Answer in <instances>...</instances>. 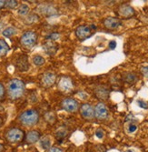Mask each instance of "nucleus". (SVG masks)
<instances>
[{
  "label": "nucleus",
  "mask_w": 148,
  "mask_h": 152,
  "mask_svg": "<svg viewBox=\"0 0 148 152\" xmlns=\"http://www.w3.org/2000/svg\"><path fill=\"white\" fill-rule=\"evenodd\" d=\"M25 82L18 78L11 79L7 87V93L8 98L12 100H17L22 98V96L25 94Z\"/></svg>",
  "instance_id": "nucleus-1"
},
{
  "label": "nucleus",
  "mask_w": 148,
  "mask_h": 152,
  "mask_svg": "<svg viewBox=\"0 0 148 152\" xmlns=\"http://www.w3.org/2000/svg\"><path fill=\"white\" fill-rule=\"evenodd\" d=\"M18 119L23 126L33 127L39 121V114L36 109H28L21 113Z\"/></svg>",
  "instance_id": "nucleus-2"
},
{
  "label": "nucleus",
  "mask_w": 148,
  "mask_h": 152,
  "mask_svg": "<svg viewBox=\"0 0 148 152\" xmlns=\"http://www.w3.org/2000/svg\"><path fill=\"white\" fill-rule=\"evenodd\" d=\"M37 42V34L35 31H26L20 37V44L26 49L33 48Z\"/></svg>",
  "instance_id": "nucleus-3"
},
{
  "label": "nucleus",
  "mask_w": 148,
  "mask_h": 152,
  "mask_svg": "<svg viewBox=\"0 0 148 152\" xmlns=\"http://www.w3.org/2000/svg\"><path fill=\"white\" fill-rule=\"evenodd\" d=\"M25 132L18 128H12L6 133V139L10 143H18L23 140Z\"/></svg>",
  "instance_id": "nucleus-4"
},
{
  "label": "nucleus",
  "mask_w": 148,
  "mask_h": 152,
  "mask_svg": "<svg viewBox=\"0 0 148 152\" xmlns=\"http://www.w3.org/2000/svg\"><path fill=\"white\" fill-rule=\"evenodd\" d=\"M96 28L95 26H79L75 29V35L80 40H85L93 35V30Z\"/></svg>",
  "instance_id": "nucleus-5"
},
{
  "label": "nucleus",
  "mask_w": 148,
  "mask_h": 152,
  "mask_svg": "<svg viewBox=\"0 0 148 152\" xmlns=\"http://www.w3.org/2000/svg\"><path fill=\"white\" fill-rule=\"evenodd\" d=\"M62 107L67 112L74 113V112H76L79 109V103L75 99L68 98L62 101Z\"/></svg>",
  "instance_id": "nucleus-6"
},
{
  "label": "nucleus",
  "mask_w": 148,
  "mask_h": 152,
  "mask_svg": "<svg viewBox=\"0 0 148 152\" xmlns=\"http://www.w3.org/2000/svg\"><path fill=\"white\" fill-rule=\"evenodd\" d=\"M16 68L20 72H26L29 69V62L28 57L26 55H20L16 60Z\"/></svg>",
  "instance_id": "nucleus-7"
},
{
  "label": "nucleus",
  "mask_w": 148,
  "mask_h": 152,
  "mask_svg": "<svg viewBox=\"0 0 148 152\" xmlns=\"http://www.w3.org/2000/svg\"><path fill=\"white\" fill-rule=\"evenodd\" d=\"M108 117V109L103 102H99L95 107V118L99 120L105 119Z\"/></svg>",
  "instance_id": "nucleus-8"
},
{
  "label": "nucleus",
  "mask_w": 148,
  "mask_h": 152,
  "mask_svg": "<svg viewBox=\"0 0 148 152\" xmlns=\"http://www.w3.org/2000/svg\"><path fill=\"white\" fill-rule=\"evenodd\" d=\"M80 113L81 116L87 120H91L95 118V108H94L90 104H83L80 107Z\"/></svg>",
  "instance_id": "nucleus-9"
},
{
  "label": "nucleus",
  "mask_w": 148,
  "mask_h": 152,
  "mask_svg": "<svg viewBox=\"0 0 148 152\" xmlns=\"http://www.w3.org/2000/svg\"><path fill=\"white\" fill-rule=\"evenodd\" d=\"M57 76L52 72H46L41 77V84L44 88H51L56 83Z\"/></svg>",
  "instance_id": "nucleus-10"
},
{
  "label": "nucleus",
  "mask_w": 148,
  "mask_h": 152,
  "mask_svg": "<svg viewBox=\"0 0 148 152\" xmlns=\"http://www.w3.org/2000/svg\"><path fill=\"white\" fill-rule=\"evenodd\" d=\"M74 84L73 81L68 77H63L58 82V88L63 92H69L73 89Z\"/></svg>",
  "instance_id": "nucleus-11"
},
{
  "label": "nucleus",
  "mask_w": 148,
  "mask_h": 152,
  "mask_svg": "<svg viewBox=\"0 0 148 152\" xmlns=\"http://www.w3.org/2000/svg\"><path fill=\"white\" fill-rule=\"evenodd\" d=\"M118 14H119V16L123 17L125 18H129L133 17L134 14H136V12H134V9L131 6L122 5L118 8Z\"/></svg>",
  "instance_id": "nucleus-12"
},
{
  "label": "nucleus",
  "mask_w": 148,
  "mask_h": 152,
  "mask_svg": "<svg viewBox=\"0 0 148 152\" xmlns=\"http://www.w3.org/2000/svg\"><path fill=\"white\" fill-rule=\"evenodd\" d=\"M104 26L106 27L107 29H110V30H114L116 29L117 27H119L121 26V21L116 18H106L104 20Z\"/></svg>",
  "instance_id": "nucleus-13"
},
{
  "label": "nucleus",
  "mask_w": 148,
  "mask_h": 152,
  "mask_svg": "<svg viewBox=\"0 0 148 152\" xmlns=\"http://www.w3.org/2000/svg\"><path fill=\"white\" fill-rule=\"evenodd\" d=\"M43 48L47 55H49V56H54V55H56L57 52L58 45L56 42H54V41L47 40L43 45Z\"/></svg>",
  "instance_id": "nucleus-14"
},
{
  "label": "nucleus",
  "mask_w": 148,
  "mask_h": 152,
  "mask_svg": "<svg viewBox=\"0 0 148 152\" xmlns=\"http://www.w3.org/2000/svg\"><path fill=\"white\" fill-rule=\"evenodd\" d=\"M40 140V133L37 130H31L25 136V140L29 144H35Z\"/></svg>",
  "instance_id": "nucleus-15"
},
{
  "label": "nucleus",
  "mask_w": 148,
  "mask_h": 152,
  "mask_svg": "<svg viewBox=\"0 0 148 152\" xmlns=\"http://www.w3.org/2000/svg\"><path fill=\"white\" fill-rule=\"evenodd\" d=\"M108 95H109L108 89L104 87H99L98 88L96 89V96H97V99L104 100L108 98Z\"/></svg>",
  "instance_id": "nucleus-16"
},
{
  "label": "nucleus",
  "mask_w": 148,
  "mask_h": 152,
  "mask_svg": "<svg viewBox=\"0 0 148 152\" xmlns=\"http://www.w3.org/2000/svg\"><path fill=\"white\" fill-rule=\"evenodd\" d=\"M9 46L5 39H0V58L5 57L9 51Z\"/></svg>",
  "instance_id": "nucleus-17"
},
{
  "label": "nucleus",
  "mask_w": 148,
  "mask_h": 152,
  "mask_svg": "<svg viewBox=\"0 0 148 152\" xmlns=\"http://www.w3.org/2000/svg\"><path fill=\"white\" fill-rule=\"evenodd\" d=\"M29 11H30V8H29V7L28 5L22 4V5L19 6V7L17 9V14L22 18H25V17L28 16Z\"/></svg>",
  "instance_id": "nucleus-18"
},
{
  "label": "nucleus",
  "mask_w": 148,
  "mask_h": 152,
  "mask_svg": "<svg viewBox=\"0 0 148 152\" xmlns=\"http://www.w3.org/2000/svg\"><path fill=\"white\" fill-rule=\"evenodd\" d=\"M17 34V29L15 28L14 26H8L2 32V35L5 37H14Z\"/></svg>",
  "instance_id": "nucleus-19"
},
{
  "label": "nucleus",
  "mask_w": 148,
  "mask_h": 152,
  "mask_svg": "<svg viewBox=\"0 0 148 152\" xmlns=\"http://www.w3.org/2000/svg\"><path fill=\"white\" fill-rule=\"evenodd\" d=\"M123 79L125 82L128 83V84H133L134 83L136 80H137V77L136 74L133 73H131V72H128V73H126L123 77Z\"/></svg>",
  "instance_id": "nucleus-20"
},
{
  "label": "nucleus",
  "mask_w": 148,
  "mask_h": 152,
  "mask_svg": "<svg viewBox=\"0 0 148 152\" xmlns=\"http://www.w3.org/2000/svg\"><path fill=\"white\" fill-rule=\"evenodd\" d=\"M32 61H33L34 65L36 66H43L46 63L45 58L43 57H41V56H39V55H36V56H35L33 58Z\"/></svg>",
  "instance_id": "nucleus-21"
},
{
  "label": "nucleus",
  "mask_w": 148,
  "mask_h": 152,
  "mask_svg": "<svg viewBox=\"0 0 148 152\" xmlns=\"http://www.w3.org/2000/svg\"><path fill=\"white\" fill-rule=\"evenodd\" d=\"M17 6H18V1H16V0H7V1H5V7L8 9H14Z\"/></svg>",
  "instance_id": "nucleus-22"
},
{
  "label": "nucleus",
  "mask_w": 148,
  "mask_h": 152,
  "mask_svg": "<svg viewBox=\"0 0 148 152\" xmlns=\"http://www.w3.org/2000/svg\"><path fill=\"white\" fill-rule=\"evenodd\" d=\"M50 145H51V142H50V140L48 137H45L44 139L41 140V146L44 149L50 148Z\"/></svg>",
  "instance_id": "nucleus-23"
},
{
  "label": "nucleus",
  "mask_w": 148,
  "mask_h": 152,
  "mask_svg": "<svg viewBox=\"0 0 148 152\" xmlns=\"http://www.w3.org/2000/svg\"><path fill=\"white\" fill-rule=\"evenodd\" d=\"M38 20V17L36 15H30V16H28L26 17V21H28L29 24H32V23H35Z\"/></svg>",
  "instance_id": "nucleus-24"
},
{
  "label": "nucleus",
  "mask_w": 148,
  "mask_h": 152,
  "mask_svg": "<svg viewBox=\"0 0 148 152\" xmlns=\"http://www.w3.org/2000/svg\"><path fill=\"white\" fill-rule=\"evenodd\" d=\"M59 37V35L57 34V33H52V34H50L49 36H47V40H51V41H55V40H57V38Z\"/></svg>",
  "instance_id": "nucleus-25"
},
{
  "label": "nucleus",
  "mask_w": 148,
  "mask_h": 152,
  "mask_svg": "<svg viewBox=\"0 0 148 152\" xmlns=\"http://www.w3.org/2000/svg\"><path fill=\"white\" fill-rule=\"evenodd\" d=\"M5 93H6V89H5V87L2 83H0V100H1L4 96H5Z\"/></svg>",
  "instance_id": "nucleus-26"
},
{
  "label": "nucleus",
  "mask_w": 148,
  "mask_h": 152,
  "mask_svg": "<svg viewBox=\"0 0 148 152\" xmlns=\"http://www.w3.org/2000/svg\"><path fill=\"white\" fill-rule=\"evenodd\" d=\"M136 129H137V126L136 125V124H130L129 125V127H128V131L130 132V133H133V132H134V131H136Z\"/></svg>",
  "instance_id": "nucleus-27"
},
{
  "label": "nucleus",
  "mask_w": 148,
  "mask_h": 152,
  "mask_svg": "<svg viewBox=\"0 0 148 152\" xmlns=\"http://www.w3.org/2000/svg\"><path fill=\"white\" fill-rule=\"evenodd\" d=\"M141 73H142L145 77H148V66H142V68H141Z\"/></svg>",
  "instance_id": "nucleus-28"
},
{
  "label": "nucleus",
  "mask_w": 148,
  "mask_h": 152,
  "mask_svg": "<svg viewBox=\"0 0 148 152\" xmlns=\"http://www.w3.org/2000/svg\"><path fill=\"white\" fill-rule=\"evenodd\" d=\"M96 137H98V139H102V137H104V130L99 129L96 130Z\"/></svg>",
  "instance_id": "nucleus-29"
},
{
  "label": "nucleus",
  "mask_w": 148,
  "mask_h": 152,
  "mask_svg": "<svg viewBox=\"0 0 148 152\" xmlns=\"http://www.w3.org/2000/svg\"><path fill=\"white\" fill-rule=\"evenodd\" d=\"M137 103H138L139 107H143V108H145V109L148 108V106H147V104H146L144 101H143V100H138Z\"/></svg>",
  "instance_id": "nucleus-30"
},
{
  "label": "nucleus",
  "mask_w": 148,
  "mask_h": 152,
  "mask_svg": "<svg viewBox=\"0 0 148 152\" xmlns=\"http://www.w3.org/2000/svg\"><path fill=\"white\" fill-rule=\"evenodd\" d=\"M48 152H63L60 148H56V147H54V148H50Z\"/></svg>",
  "instance_id": "nucleus-31"
},
{
  "label": "nucleus",
  "mask_w": 148,
  "mask_h": 152,
  "mask_svg": "<svg viewBox=\"0 0 148 152\" xmlns=\"http://www.w3.org/2000/svg\"><path fill=\"white\" fill-rule=\"evenodd\" d=\"M115 47H116V42H115V41H114V40L110 41V42H109V48L111 49H115Z\"/></svg>",
  "instance_id": "nucleus-32"
},
{
  "label": "nucleus",
  "mask_w": 148,
  "mask_h": 152,
  "mask_svg": "<svg viewBox=\"0 0 148 152\" xmlns=\"http://www.w3.org/2000/svg\"><path fill=\"white\" fill-rule=\"evenodd\" d=\"M3 7H5V1L4 0H0V9H2Z\"/></svg>",
  "instance_id": "nucleus-33"
},
{
  "label": "nucleus",
  "mask_w": 148,
  "mask_h": 152,
  "mask_svg": "<svg viewBox=\"0 0 148 152\" xmlns=\"http://www.w3.org/2000/svg\"><path fill=\"white\" fill-rule=\"evenodd\" d=\"M2 125H3V118L1 116H0V128L2 127Z\"/></svg>",
  "instance_id": "nucleus-34"
},
{
  "label": "nucleus",
  "mask_w": 148,
  "mask_h": 152,
  "mask_svg": "<svg viewBox=\"0 0 148 152\" xmlns=\"http://www.w3.org/2000/svg\"><path fill=\"white\" fill-rule=\"evenodd\" d=\"M3 149H4V146H3L1 143H0V152H2V151H3Z\"/></svg>",
  "instance_id": "nucleus-35"
},
{
  "label": "nucleus",
  "mask_w": 148,
  "mask_h": 152,
  "mask_svg": "<svg viewBox=\"0 0 148 152\" xmlns=\"http://www.w3.org/2000/svg\"><path fill=\"white\" fill-rule=\"evenodd\" d=\"M125 152H134V151L132 150V149H128V150H126V151H125Z\"/></svg>",
  "instance_id": "nucleus-36"
}]
</instances>
